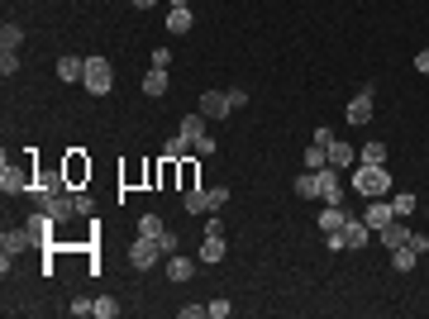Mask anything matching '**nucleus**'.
<instances>
[{
    "label": "nucleus",
    "mask_w": 429,
    "mask_h": 319,
    "mask_svg": "<svg viewBox=\"0 0 429 319\" xmlns=\"http://www.w3.org/2000/svg\"><path fill=\"white\" fill-rule=\"evenodd\" d=\"M182 138H191V148H196V138H201V133H205V114H187V119H182Z\"/></svg>",
    "instance_id": "nucleus-26"
},
{
    "label": "nucleus",
    "mask_w": 429,
    "mask_h": 319,
    "mask_svg": "<svg viewBox=\"0 0 429 319\" xmlns=\"http://www.w3.org/2000/svg\"><path fill=\"white\" fill-rule=\"evenodd\" d=\"M358 162H372V167H381V162H386V143H363V148H358Z\"/></svg>",
    "instance_id": "nucleus-27"
},
{
    "label": "nucleus",
    "mask_w": 429,
    "mask_h": 319,
    "mask_svg": "<svg viewBox=\"0 0 429 319\" xmlns=\"http://www.w3.org/2000/svg\"><path fill=\"white\" fill-rule=\"evenodd\" d=\"M43 210H48L57 224H62V219H72V214H77V195H72V191H57V195L43 205Z\"/></svg>",
    "instance_id": "nucleus-10"
},
{
    "label": "nucleus",
    "mask_w": 429,
    "mask_h": 319,
    "mask_svg": "<svg viewBox=\"0 0 429 319\" xmlns=\"http://www.w3.org/2000/svg\"><path fill=\"white\" fill-rule=\"evenodd\" d=\"M91 210H96V200H91V195L81 191V195H77V214H91Z\"/></svg>",
    "instance_id": "nucleus-39"
},
{
    "label": "nucleus",
    "mask_w": 429,
    "mask_h": 319,
    "mask_svg": "<svg viewBox=\"0 0 429 319\" xmlns=\"http://www.w3.org/2000/svg\"><path fill=\"white\" fill-rule=\"evenodd\" d=\"M191 153H196V148H191V138H182V133H177V138H167V143H162V158H172V162H182V158H191Z\"/></svg>",
    "instance_id": "nucleus-21"
},
{
    "label": "nucleus",
    "mask_w": 429,
    "mask_h": 319,
    "mask_svg": "<svg viewBox=\"0 0 429 319\" xmlns=\"http://www.w3.org/2000/svg\"><path fill=\"white\" fill-rule=\"evenodd\" d=\"M415 205H420V200H415L410 191H396V195H391V210H396V219H410V214H415Z\"/></svg>",
    "instance_id": "nucleus-25"
},
{
    "label": "nucleus",
    "mask_w": 429,
    "mask_h": 319,
    "mask_svg": "<svg viewBox=\"0 0 429 319\" xmlns=\"http://www.w3.org/2000/svg\"><path fill=\"white\" fill-rule=\"evenodd\" d=\"M201 114H205V119H224V114H234L229 91H205V96H201Z\"/></svg>",
    "instance_id": "nucleus-6"
},
{
    "label": "nucleus",
    "mask_w": 429,
    "mask_h": 319,
    "mask_svg": "<svg viewBox=\"0 0 429 319\" xmlns=\"http://www.w3.org/2000/svg\"><path fill=\"white\" fill-rule=\"evenodd\" d=\"M410 248H415V253L425 258V253H429V239H425V234H415V229H410Z\"/></svg>",
    "instance_id": "nucleus-38"
},
{
    "label": "nucleus",
    "mask_w": 429,
    "mask_h": 319,
    "mask_svg": "<svg viewBox=\"0 0 429 319\" xmlns=\"http://www.w3.org/2000/svg\"><path fill=\"white\" fill-rule=\"evenodd\" d=\"M372 101H377L372 86H358V91H353V101H349V114H344V119H349V124H368V119H372Z\"/></svg>",
    "instance_id": "nucleus-5"
},
{
    "label": "nucleus",
    "mask_w": 429,
    "mask_h": 319,
    "mask_svg": "<svg viewBox=\"0 0 429 319\" xmlns=\"http://www.w3.org/2000/svg\"><path fill=\"white\" fill-rule=\"evenodd\" d=\"M353 219V210H344V205H324L320 219H315V229H324V234H334V229H344Z\"/></svg>",
    "instance_id": "nucleus-9"
},
{
    "label": "nucleus",
    "mask_w": 429,
    "mask_h": 319,
    "mask_svg": "<svg viewBox=\"0 0 429 319\" xmlns=\"http://www.w3.org/2000/svg\"><path fill=\"white\" fill-rule=\"evenodd\" d=\"M172 5H191V0H172Z\"/></svg>",
    "instance_id": "nucleus-43"
},
{
    "label": "nucleus",
    "mask_w": 429,
    "mask_h": 319,
    "mask_svg": "<svg viewBox=\"0 0 429 319\" xmlns=\"http://www.w3.org/2000/svg\"><path fill=\"white\" fill-rule=\"evenodd\" d=\"M153 67L167 72V67H172V53H167V48H153Z\"/></svg>",
    "instance_id": "nucleus-37"
},
{
    "label": "nucleus",
    "mask_w": 429,
    "mask_h": 319,
    "mask_svg": "<svg viewBox=\"0 0 429 319\" xmlns=\"http://www.w3.org/2000/svg\"><path fill=\"white\" fill-rule=\"evenodd\" d=\"M67 315H77V319L96 315V300H72V305H67Z\"/></svg>",
    "instance_id": "nucleus-34"
},
{
    "label": "nucleus",
    "mask_w": 429,
    "mask_h": 319,
    "mask_svg": "<svg viewBox=\"0 0 429 319\" xmlns=\"http://www.w3.org/2000/svg\"><path fill=\"white\" fill-rule=\"evenodd\" d=\"M310 143H320V148H329V143H334V129H315V138H310Z\"/></svg>",
    "instance_id": "nucleus-40"
},
{
    "label": "nucleus",
    "mask_w": 429,
    "mask_h": 319,
    "mask_svg": "<svg viewBox=\"0 0 429 319\" xmlns=\"http://www.w3.org/2000/svg\"><path fill=\"white\" fill-rule=\"evenodd\" d=\"M391 267H396V272H415V267H420V253H415L410 243H401V248H391Z\"/></svg>",
    "instance_id": "nucleus-17"
},
{
    "label": "nucleus",
    "mask_w": 429,
    "mask_h": 319,
    "mask_svg": "<svg viewBox=\"0 0 429 319\" xmlns=\"http://www.w3.org/2000/svg\"><path fill=\"white\" fill-rule=\"evenodd\" d=\"M363 219H368V229H386V224L396 219V210H391V200L381 195V200H368V210H363Z\"/></svg>",
    "instance_id": "nucleus-8"
},
{
    "label": "nucleus",
    "mask_w": 429,
    "mask_h": 319,
    "mask_svg": "<svg viewBox=\"0 0 429 319\" xmlns=\"http://www.w3.org/2000/svg\"><path fill=\"white\" fill-rule=\"evenodd\" d=\"M229 310H234V305H229L224 295H219V300H210V305H205V315H210V319H224V315H229Z\"/></svg>",
    "instance_id": "nucleus-36"
},
{
    "label": "nucleus",
    "mask_w": 429,
    "mask_h": 319,
    "mask_svg": "<svg viewBox=\"0 0 429 319\" xmlns=\"http://www.w3.org/2000/svg\"><path fill=\"white\" fill-rule=\"evenodd\" d=\"M81 77H86V57H77V53L57 57V81H81Z\"/></svg>",
    "instance_id": "nucleus-12"
},
{
    "label": "nucleus",
    "mask_w": 429,
    "mask_h": 319,
    "mask_svg": "<svg viewBox=\"0 0 429 319\" xmlns=\"http://www.w3.org/2000/svg\"><path fill=\"white\" fill-rule=\"evenodd\" d=\"M201 262L205 267L224 262V234H205V243H201Z\"/></svg>",
    "instance_id": "nucleus-16"
},
{
    "label": "nucleus",
    "mask_w": 429,
    "mask_h": 319,
    "mask_svg": "<svg viewBox=\"0 0 429 319\" xmlns=\"http://www.w3.org/2000/svg\"><path fill=\"white\" fill-rule=\"evenodd\" d=\"M129 5H134V10H153L158 0H129Z\"/></svg>",
    "instance_id": "nucleus-42"
},
{
    "label": "nucleus",
    "mask_w": 429,
    "mask_h": 319,
    "mask_svg": "<svg viewBox=\"0 0 429 319\" xmlns=\"http://www.w3.org/2000/svg\"><path fill=\"white\" fill-rule=\"evenodd\" d=\"M214 210V200H210V191H187V214H210Z\"/></svg>",
    "instance_id": "nucleus-20"
},
{
    "label": "nucleus",
    "mask_w": 429,
    "mask_h": 319,
    "mask_svg": "<svg viewBox=\"0 0 429 319\" xmlns=\"http://www.w3.org/2000/svg\"><path fill=\"white\" fill-rule=\"evenodd\" d=\"M162 229H167V224H162L158 214H143V219H138V234H148V239H158Z\"/></svg>",
    "instance_id": "nucleus-30"
},
{
    "label": "nucleus",
    "mask_w": 429,
    "mask_h": 319,
    "mask_svg": "<svg viewBox=\"0 0 429 319\" xmlns=\"http://www.w3.org/2000/svg\"><path fill=\"white\" fill-rule=\"evenodd\" d=\"M344 239H349V248H353V253H358V248H368V239H372L368 219H349V224H344Z\"/></svg>",
    "instance_id": "nucleus-13"
},
{
    "label": "nucleus",
    "mask_w": 429,
    "mask_h": 319,
    "mask_svg": "<svg viewBox=\"0 0 429 319\" xmlns=\"http://www.w3.org/2000/svg\"><path fill=\"white\" fill-rule=\"evenodd\" d=\"M119 315V300H115V295H101V300H96V319H115Z\"/></svg>",
    "instance_id": "nucleus-29"
},
{
    "label": "nucleus",
    "mask_w": 429,
    "mask_h": 319,
    "mask_svg": "<svg viewBox=\"0 0 429 319\" xmlns=\"http://www.w3.org/2000/svg\"><path fill=\"white\" fill-rule=\"evenodd\" d=\"M20 72V53H0V77H15Z\"/></svg>",
    "instance_id": "nucleus-32"
},
{
    "label": "nucleus",
    "mask_w": 429,
    "mask_h": 319,
    "mask_svg": "<svg viewBox=\"0 0 429 319\" xmlns=\"http://www.w3.org/2000/svg\"><path fill=\"white\" fill-rule=\"evenodd\" d=\"M86 96H110V86H115V67H110V57H86Z\"/></svg>",
    "instance_id": "nucleus-2"
},
{
    "label": "nucleus",
    "mask_w": 429,
    "mask_h": 319,
    "mask_svg": "<svg viewBox=\"0 0 429 319\" xmlns=\"http://www.w3.org/2000/svg\"><path fill=\"white\" fill-rule=\"evenodd\" d=\"M210 153H219V143H214L210 133H201V138H196V158H210Z\"/></svg>",
    "instance_id": "nucleus-31"
},
{
    "label": "nucleus",
    "mask_w": 429,
    "mask_h": 319,
    "mask_svg": "<svg viewBox=\"0 0 429 319\" xmlns=\"http://www.w3.org/2000/svg\"><path fill=\"white\" fill-rule=\"evenodd\" d=\"M353 191H358L363 200H381V195H391V172H386V162H381V167L358 162V167H353Z\"/></svg>",
    "instance_id": "nucleus-1"
},
{
    "label": "nucleus",
    "mask_w": 429,
    "mask_h": 319,
    "mask_svg": "<svg viewBox=\"0 0 429 319\" xmlns=\"http://www.w3.org/2000/svg\"><path fill=\"white\" fill-rule=\"evenodd\" d=\"M62 177H67V186L77 191L81 181H91V162L81 158V153H67V162H62Z\"/></svg>",
    "instance_id": "nucleus-7"
},
{
    "label": "nucleus",
    "mask_w": 429,
    "mask_h": 319,
    "mask_svg": "<svg viewBox=\"0 0 429 319\" xmlns=\"http://www.w3.org/2000/svg\"><path fill=\"white\" fill-rule=\"evenodd\" d=\"M158 248H162V258H172V253H177V234H172V229H162V234H158Z\"/></svg>",
    "instance_id": "nucleus-35"
},
{
    "label": "nucleus",
    "mask_w": 429,
    "mask_h": 319,
    "mask_svg": "<svg viewBox=\"0 0 429 319\" xmlns=\"http://www.w3.org/2000/svg\"><path fill=\"white\" fill-rule=\"evenodd\" d=\"M329 167H339V172H344V167H353V143L334 138V143H329Z\"/></svg>",
    "instance_id": "nucleus-19"
},
{
    "label": "nucleus",
    "mask_w": 429,
    "mask_h": 319,
    "mask_svg": "<svg viewBox=\"0 0 429 319\" xmlns=\"http://www.w3.org/2000/svg\"><path fill=\"white\" fill-rule=\"evenodd\" d=\"M320 167H329V148L310 143V148H305V172H320Z\"/></svg>",
    "instance_id": "nucleus-28"
},
{
    "label": "nucleus",
    "mask_w": 429,
    "mask_h": 319,
    "mask_svg": "<svg viewBox=\"0 0 429 319\" xmlns=\"http://www.w3.org/2000/svg\"><path fill=\"white\" fill-rule=\"evenodd\" d=\"M129 262H134L138 272H148V267H158V262H162V248H158V239H148V234H138V239L129 243Z\"/></svg>",
    "instance_id": "nucleus-3"
},
{
    "label": "nucleus",
    "mask_w": 429,
    "mask_h": 319,
    "mask_svg": "<svg viewBox=\"0 0 429 319\" xmlns=\"http://www.w3.org/2000/svg\"><path fill=\"white\" fill-rule=\"evenodd\" d=\"M20 43H24V29H20V24L0 29V53H20Z\"/></svg>",
    "instance_id": "nucleus-22"
},
{
    "label": "nucleus",
    "mask_w": 429,
    "mask_h": 319,
    "mask_svg": "<svg viewBox=\"0 0 429 319\" xmlns=\"http://www.w3.org/2000/svg\"><path fill=\"white\" fill-rule=\"evenodd\" d=\"M196 267H201V262H191V258H182V253H172V258H167V276H172V281H191Z\"/></svg>",
    "instance_id": "nucleus-15"
},
{
    "label": "nucleus",
    "mask_w": 429,
    "mask_h": 319,
    "mask_svg": "<svg viewBox=\"0 0 429 319\" xmlns=\"http://www.w3.org/2000/svg\"><path fill=\"white\" fill-rule=\"evenodd\" d=\"M415 72H425V77H429V48H425V53H415Z\"/></svg>",
    "instance_id": "nucleus-41"
},
{
    "label": "nucleus",
    "mask_w": 429,
    "mask_h": 319,
    "mask_svg": "<svg viewBox=\"0 0 429 319\" xmlns=\"http://www.w3.org/2000/svg\"><path fill=\"white\" fill-rule=\"evenodd\" d=\"M291 191H296V195H300V200H320V186H315V172H300Z\"/></svg>",
    "instance_id": "nucleus-23"
},
{
    "label": "nucleus",
    "mask_w": 429,
    "mask_h": 319,
    "mask_svg": "<svg viewBox=\"0 0 429 319\" xmlns=\"http://www.w3.org/2000/svg\"><path fill=\"white\" fill-rule=\"evenodd\" d=\"M377 239L386 243V253H391V248H401V243H410V229H405L401 219H391L386 229H377Z\"/></svg>",
    "instance_id": "nucleus-14"
},
{
    "label": "nucleus",
    "mask_w": 429,
    "mask_h": 319,
    "mask_svg": "<svg viewBox=\"0 0 429 319\" xmlns=\"http://www.w3.org/2000/svg\"><path fill=\"white\" fill-rule=\"evenodd\" d=\"M143 96H153V101H158V96H167V72H158V67H153V72L143 77Z\"/></svg>",
    "instance_id": "nucleus-24"
},
{
    "label": "nucleus",
    "mask_w": 429,
    "mask_h": 319,
    "mask_svg": "<svg viewBox=\"0 0 429 319\" xmlns=\"http://www.w3.org/2000/svg\"><path fill=\"white\" fill-rule=\"evenodd\" d=\"M0 191H5V195H29V191H34V172L5 162V167H0Z\"/></svg>",
    "instance_id": "nucleus-4"
},
{
    "label": "nucleus",
    "mask_w": 429,
    "mask_h": 319,
    "mask_svg": "<svg viewBox=\"0 0 429 319\" xmlns=\"http://www.w3.org/2000/svg\"><path fill=\"white\" fill-rule=\"evenodd\" d=\"M24 248H34L29 229H5V234H0V253H10V258H15V253H24Z\"/></svg>",
    "instance_id": "nucleus-11"
},
{
    "label": "nucleus",
    "mask_w": 429,
    "mask_h": 319,
    "mask_svg": "<svg viewBox=\"0 0 429 319\" xmlns=\"http://www.w3.org/2000/svg\"><path fill=\"white\" fill-rule=\"evenodd\" d=\"M324 248H329V253H344V248H349V239H344V229H334V234H324Z\"/></svg>",
    "instance_id": "nucleus-33"
},
{
    "label": "nucleus",
    "mask_w": 429,
    "mask_h": 319,
    "mask_svg": "<svg viewBox=\"0 0 429 319\" xmlns=\"http://www.w3.org/2000/svg\"><path fill=\"white\" fill-rule=\"evenodd\" d=\"M191 29V5H172L167 10V34H187Z\"/></svg>",
    "instance_id": "nucleus-18"
}]
</instances>
